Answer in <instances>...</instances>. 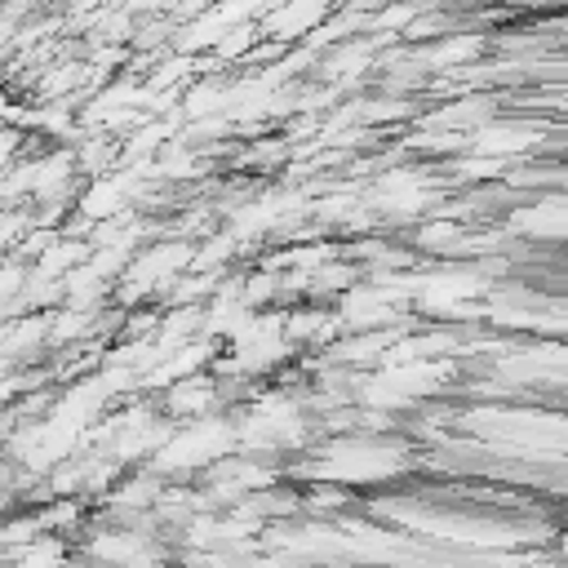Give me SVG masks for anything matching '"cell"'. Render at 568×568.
<instances>
[{
  "instance_id": "obj_1",
  "label": "cell",
  "mask_w": 568,
  "mask_h": 568,
  "mask_svg": "<svg viewBox=\"0 0 568 568\" xmlns=\"http://www.w3.org/2000/svg\"><path fill=\"white\" fill-rule=\"evenodd\" d=\"M333 4L328 0H271V9L257 18V36L271 44H293L315 36L328 22Z\"/></svg>"
}]
</instances>
